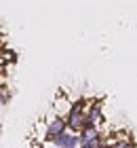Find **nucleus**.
<instances>
[{"label": "nucleus", "mask_w": 137, "mask_h": 148, "mask_svg": "<svg viewBox=\"0 0 137 148\" xmlns=\"http://www.w3.org/2000/svg\"><path fill=\"white\" fill-rule=\"evenodd\" d=\"M101 146V127L87 125L80 129V148H99Z\"/></svg>", "instance_id": "1"}, {"label": "nucleus", "mask_w": 137, "mask_h": 148, "mask_svg": "<svg viewBox=\"0 0 137 148\" xmlns=\"http://www.w3.org/2000/svg\"><path fill=\"white\" fill-rule=\"evenodd\" d=\"M65 121H67V129L80 133V129H82L85 123H87V112L82 110V108H78V106H72V110L67 112Z\"/></svg>", "instance_id": "4"}, {"label": "nucleus", "mask_w": 137, "mask_h": 148, "mask_svg": "<svg viewBox=\"0 0 137 148\" xmlns=\"http://www.w3.org/2000/svg\"><path fill=\"white\" fill-rule=\"evenodd\" d=\"M9 85H2V87H0V104H2V106H6V104H9Z\"/></svg>", "instance_id": "6"}, {"label": "nucleus", "mask_w": 137, "mask_h": 148, "mask_svg": "<svg viewBox=\"0 0 137 148\" xmlns=\"http://www.w3.org/2000/svg\"><path fill=\"white\" fill-rule=\"evenodd\" d=\"M51 146H57V148H78L80 146V133L72 131V129H65L63 133L55 136Z\"/></svg>", "instance_id": "3"}, {"label": "nucleus", "mask_w": 137, "mask_h": 148, "mask_svg": "<svg viewBox=\"0 0 137 148\" xmlns=\"http://www.w3.org/2000/svg\"><path fill=\"white\" fill-rule=\"evenodd\" d=\"M46 123H49V133H46V146H51V142L55 140V136H59V133H63L67 129V121L65 116H59L57 112L53 114V116H46Z\"/></svg>", "instance_id": "2"}, {"label": "nucleus", "mask_w": 137, "mask_h": 148, "mask_svg": "<svg viewBox=\"0 0 137 148\" xmlns=\"http://www.w3.org/2000/svg\"><path fill=\"white\" fill-rule=\"evenodd\" d=\"M53 110L59 114V116H67V112L72 110V99L65 97V93H57V97H55L53 102Z\"/></svg>", "instance_id": "5"}]
</instances>
